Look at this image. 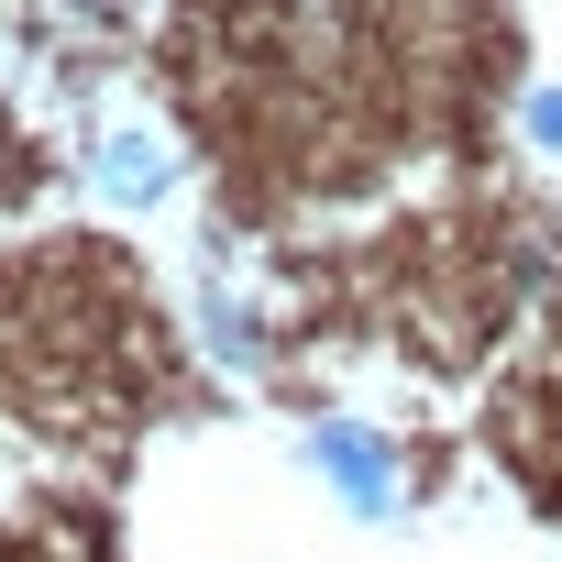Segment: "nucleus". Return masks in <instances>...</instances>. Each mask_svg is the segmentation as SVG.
<instances>
[{
    "mask_svg": "<svg viewBox=\"0 0 562 562\" xmlns=\"http://www.w3.org/2000/svg\"><path fill=\"white\" fill-rule=\"evenodd\" d=\"M310 474L353 507V518H397V452L375 441V430H353V419H321L310 430Z\"/></svg>",
    "mask_w": 562,
    "mask_h": 562,
    "instance_id": "f257e3e1",
    "label": "nucleus"
},
{
    "mask_svg": "<svg viewBox=\"0 0 562 562\" xmlns=\"http://www.w3.org/2000/svg\"><path fill=\"white\" fill-rule=\"evenodd\" d=\"M529 133H540V144H562V89H529Z\"/></svg>",
    "mask_w": 562,
    "mask_h": 562,
    "instance_id": "20e7f679",
    "label": "nucleus"
},
{
    "mask_svg": "<svg viewBox=\"0 0 562 562\" xmlns=\"http://www.w3.org/2000/svg\"><path fill=\"white\" fill-rule=\"evenodd\" d=\"M89 177H100V199L155 210V199L177 188V144H166V133H144V122H111V133L89 144Z\"/></svg>",
    "mask_w": 562,
    "mask_h": 562,
    "instance_id": "f03ea898",
    "label": "nucleus"
},
{
    "mask_svg": "<svg viewBox=\"0 0 562 562\" xmlns=\"http://www.w3.org/2000/svg\"><path fill=\"white\" fill-rule=\"evenodd\" d=\"M210 342H221L232 364H254V353H265V331H254V310H243V299H210Z\"/></svg>",
    "mask_w": 562,
    "mask_h": 562,
    "instance_id": "7ed1b4c3",
    "label": "nucleus"
}]
</instances>
